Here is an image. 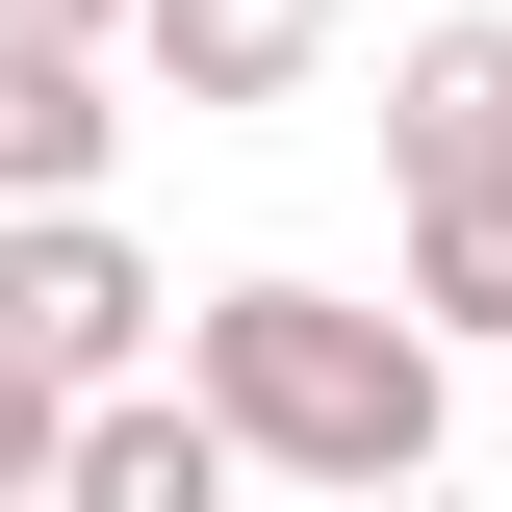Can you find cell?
Masks as SVG:
<instances>
[{"label": "cell", "mask_w": 512, "mask_h": 512, "mask_svg": "<svg viewBox=\"0 0 512 512\" xmlns=\"http://www.w3.org/2000/svg\"><path fill=\"white\" fill-rule=\"evenodd\" d=\"M180 384L231 410V461H282V487H410V461L461 436V384L410 308H333V282H205L180 308Z\"/></svg>", "instance_id": "obj_1"}, {"label": "cell", "mask_w": 512, "mask_h": 512, "mask_svg": "<svg viewBox=\"0 0 512 512\" xmlns=\"http://www.w3.org/2000/svg\"><path fill=\"white\" fill-rule=\"evenodd\" d=\"M154 333H180V282L103 231V180H77V205H0V359H26V384H128Z\"/></svg>", "instance_id": "obj_2"}, {"label": "cell", "mask_w": 512, "mask_h": 512, "mask_svg": "<svg viewBox=\"0 0 512 512\" xmlns=\"http://www.w3.org/2000/svg\"><path fill=\"white\" fill-rule=\"evenodd\" d=\"M205 487H231V410H205V384L128 359V384L52 410V512H205Z\"/></svg>", "instance_id": "obj_3"}, {"label": "cell", "mask_w": 512, "mask_h": 512, "mask_svg": "<svg viewBox=\"0 0 512 512\" xmlns=\"http://www.w3.org/2000/svg\"><path fill=\"white\" fill-rule=\"evenodd\" d=\"M384 180H410V205H461V180H512V26H487V0L384 52Z\"/></svg>", "instance_id": "obj_4"}, {"label": "cell", "mask_w": 512, "mask_h": 512, "mask_svg": "<svg viewBox=\"0 0 512 512\" xmlns=\"http://www.w3.org/2000/svg\"><path fill=\"white\" fill-rule=\"evenodd\" d=\"M128 154V103H103V26H0V205H77Z\"/></svg>", "instance_id": "obj_5"}, {"label": "cell", "mask_w": 512, "mask_h": 512, "mask_svg": "<svg viewBox=\"0 0 512 512\" xmlns=\"http://www.w3.org/2000/svg\"><path fill=\"white\" fill-rule=\"evenodd\" d=\"M128 52L180 77V103H308L333 77V0H128Z\"/></svg>", "instance_id": "obj_6"}, {"label": "cell", "mask_w": 512, "mask_h": 512, "mask_svg": "<svg viewBox=\"0 0 512 512\" xmlns=\"http://www.w3.org/2000/svg\"><path fill=\"white\" fill-rule=\"evenodd\" d=\"M410 333H512V180L410 205Z\"/></svg>", "instance_id": "obj_7"}, {"label": "cell", "mask_w": 512, "mask_h": 512, "mask_svg": "<svg viewBox=\"0 0 512 512\" xmlns=\"http://www.w3.org/2000/svg\"><path fill=\"white\" fill-rule=\"evenodd\" d=\"M52 410H77V384H26V359H0V512H52Z\"/></svg>", "instance_id": "obj_8"}, {"label": "cell", "mask_w": 512, "mask_h": 512, "mask_svg": "<svg viewBox=\"0 0 512 512\" xmlns=\"http://www.w3.org/2000/svg\"><path fill=\"white\" fill-rule=\"evenodd\" d=\"M0 26H103V52H128V0H0Z\"/></svg>", "instance_id": "obj_9"}]
</instances>
